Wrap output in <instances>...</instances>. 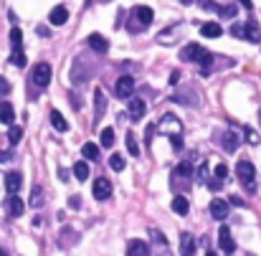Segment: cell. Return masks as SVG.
I'll return each mask as SVG.
<instances>
[{"label": "cell", "instance_id": "45", "mask_svg": "<svg viewBox=\"0 0 261 256\" xmlns=\"http://www.w3.org/2000/svg\"><path fill=\"white\" fill-rule=\"evenodd\" d=\"M178 79H180V74H178V71H172V77H170V84H178Z\"/></svg>", "mask_w": 261, "mask_h": 256}, {"label": "cell", "instance_id": "47", "mask_svg": "<svg viewBox=\"0 0 261 256\" xmlns=\"http://www.w3.org/2000/svg\"><path fill=\"white\" fill-rule=\"evenodd\" d=\"M0 256H10V254H8L5 249H0Z\"/></svg>", "mask_w": 261, "mask_h": 256}, {"label": "cell", "instance_id": "19", "mask_svg": "<svg viewBox=\"0 0 261 256\" xmlns=\"http://www.w3.org/2000/svg\"><path fill=\"white\" fill-rule=\"evenodd\" d=\"M172 210H175L178 216H188V210H190V203H188L185 195H175V198H172Z\"/></svg>", "mask_w": 261, "mask_h": 256}, {"label": "cell", "instance_id": "20", "mask_svg": "<svg viewBox=\"0 0 261 256\" xmlns=\"http://www.w3.org/2000/svg\"><path fill=\"white\" fill-rule=\"evenodd\" d=\"M135 16H137V21H140L142 26H150L152 18H155V13H152V8H147V5H137Z\"/></svg>", "mask_w": 261, "mask_h": 256}, {"label": "cell", "instance_id": "29", "mask_svg": "<svg viewBox=\"0 0 261 256\" xmlns=\"http://www.w3.org/2000/svg\"><path fill=\"white\" fill-rule=\"evenodd\" d=\"M109 168H112L114 173H122V170H124V157H122V155H112V157H109Z\"/></svg>", "mask_w": 261, "mask_h": 256}, {"label": "cell", "instance_id": "32", "mask_svg": "<svg viewBox=\"0 0 261 256\" xmlns=\"http://www.w3.org/2000/svg\"><path fill=\"white\" fill-rule=\"evenodd\" d=\"M101 145H104V147H112V145H114V129H112V127L101 129Z\"/></svg>", "mask_w": 261, "mask_h": 256}, {"label": "cell", "instance_id": "40", "mask_svg": "<svg viewBox=\"0 0 261 256\" xmlns=\"http://www.w3.org/2000/svg\"><path fill=\"white\" fill-rule=\"evenodd\" d=\"M208 188L215 193V190H221V180L218 178H213V180H208Z\"/></svg>", "mask_w": 261, "mask_h": 256}, {"label": "cell", "instance_id": "33", "mask_svg": "<svg viewBox=\"0 0 261 256\" xmlns=\"http://www.w3.org/2000/svg\"><path fill=\"white\" fill-rule=\"evenodd\" d=\"M218 13H221L223 18H236L238 8H236V5H223V8H218Z\"/></svg>", "mask_w": 261, "mask_h": 256}, {"label": "cell", "instance_id": "22", "mask_svg": "<svg viewBox=\"0 0 261 256\" xmlns=\"http://www.w3.org/2000/svg\"><path fill=\"white\" fill-rule=\"evenodd\" d=\"M190 175H193V162L190 160H185V162H180L178 168H175V173H172V178H185V180H190Z\"/></svg>", "mask_w": 261, "mask_h": 256}, {"label": "cell", "instance_id": "39", "mask_svg": "<svg viewBox=\"0 0 261 256\" xmlns=\"http://www.w3.org/2000/svg\"><path fill=\"white\" fill-rule=\"evenodd\" d=\"M246 140H249L251 145H256V142H259V134H256L254 129H249V127H246Z\"/></svg>", "mask_w": 261, "mask_h": 256}, {"label": "cell", "instance_id": "5", "mask_svg": "<svg viewBox=\"0 0 261 256\" xmlns=\"http://www.w3.org/2000/svg\"><path fill=\"white\" fill-rule=\"evenodd\" d=\"M135 94V79L132 77H119L114 84V97L117 99H129Z\"/></svg>", "mask_w": 261, "mask_h": 256}, {"label": "cell", "instance_id": "37", "mask_svg": "<svg viewBox=\"0 0 261 256\" xmlns=\"http://www.w3.org/2000/svg\"><path fill=\"white\" fill-rule=\"evenodd\" d=\"M198 178L203 180V183H208V180H211V170H208V165H200V173H198Z\"/></svg>", "mask_w": 261, "mask_h": 256}, {"label": "cell", "instance_id": "24", "mask_svg": "<svg viewBox=\"0 0 261 256\" xmlns=\"http://www.w3.org/2000/svg\"><path fill=\"white\" fill-rule=\"evenodd\" d=\"M238 147V137L234 129H226L223 132V150H228V153H234V150Z\"/></svg>", "mask_w": 261, "mask_h": 256}, {"label": "cell", "instance_id": "1", "mask_svg": "<svg viewBox=\"0 0 261 256\" xmlns=\"http://www.w3.org/2000/svg\"><path fill=\"white\" fill-rule=\"evenodd\" d=\"M51 77H53L51 64L41 61V64H36V66H33V84H36L38 89H46V86L51 84Z\"/></svg>", "mask_w": 261, "mask_h": 256}, {"label": "cell", "instance_id": "4", "mask_svg": "<svg viewBox=\"0 0 261 256\" xmlns=\"http://www.w3.org/2000/svg\"><path fill=\"white\" fill-rule=\"evenodd\" d=\"M236 178L241 180L243 185H251V183H254V178H256L254 162H251V160H238V165H236Z\"/></svg>", "mask_w": 261, "mask_h": 256}, {"label": "cell", "instance_id": "13", "mask_svg": "<svg viewBox=\"0 0 261 256\" xmlns=\"http://www.w3.org/2000/svg\"><path fill=\"white\" fill-rule=\"evenodd\" d=\"M21 183H23L21 173H8V175H5V190H8L10 195H16V193L21 190Z\"/></svg>", "mask_w": 261, "mask_h": 256}, {"label": "cell", "instance_id": "11", "mask_svg": "<svg viewBox=\"0 0 261 256\" xmlns=\"http://www.w3.org/2000/svg\"><path fill=\"white\" fill-rule=\"evenodd\" d=\"M211 216L215 218V221H223L226 216H228V201H221V198H215V201H211Z\"/></svg>", "mask_w": 261, "mask_h": 256}, {"label": "cell", "instance_id": "34", "mask_svg": "<svg viewBox=\"0 0 261 256\" xmlns=\"http://www.w3.org/2000/svg\"><path fill=\"white\" fill-rule=\"evenodd\" d=\"M10 89H13L10 81H8L5 77H0V97H8V94H10Z\"/></svg>", "mask_w": 261, "mask_h": 256}, {"label": "cell", "instance_id": "3", "mask_svg": "<svg viewBox=\"0 0 261 256\" xmlns=\"http://www.w3.org/2000/svg\"><path fill=\"white\" fill-rule=\"evenodd\" d=\"M157 129H160L163 134H170V137H178V134H183V125L180 119L175 114H165L160 119V125H157Z\"/></svg>", "mask_w": 261, "mask_h": 256}, {"label": "cell", "instance_id": "49", "mask_svg": "<svg viewBox=\"0 0 261 256\" xmlns=\"http://www.w3.org/2000/svg\"><path fill=\"white\" fill-rule=\"evenodd\" d=\"M206 256H218V254H215V251H206Z\"/></svg>", "mask_w": 261, "mask_h": 256}, {"label": "cell", "instance_id": "35", "mask_svg": "<svg viewBox=\"0 0 261 256\" xmlns=\"http://www.w3.org/2000/svg\"><path fill=\"white\" fill-rule=\"evenodd\" d=\"M170 142H172V150H175V153H183V134H178V137H170Z\"/></svg>", "mask_w": 261, "mask_h": 256}, {"label": "cell", "instance_id": "21", "mask_svg": "<svg viewBox=\"0 0 261 256\" xmlns=\"http://www.w3.org/2000/svg\"><path fill=\"white\" fill-rule=\"evenodd\" d=\"M23 208H25V203L18 198V195H13V198L8 201V213L13 216V218H18V216H23Z\"/></svg>", "mask_w": 261, "mask_h": 256}, {"label": "cell", "instance_id": "31", "mask_svg": "<svg viewBox=\"0 0 261 256\" xmlns=\"http://www.w3.org/2000/svg\"><path fill=\"white\" fill-rule=\"evenodd\" d=\"M21 137H23V127H10V129H8V140H10V145H18Z\"/></svg>", "mask_w": 261, "mask_h": 256}, {"label": "cell", "instance_id": "36", "mask_svg": "<svg viewBox=\"0 0 261 256\" xmlns=\"http://www.w3.org/2000/svg\"><path fill=\"white\" fill-rule=\"evenodd\" d=\"M215 178H218V180L228 178V168H226V165H215Z\"/></svg>", "mask_w": 261, "mask_h": 256}, {"label": "cell", "instance_id": "48", "mask_svg": "<svg viewBox=\"0 0 261 256\" xmlns=\"http://www.w3.org/2000/svg\"><path fill=\"white\" fill-rule=\"evenodd\" d=\"M180 3H183V5H190V3H193V0H180Z\"/></svg>", "mask_w": 261, "mask_h": 256}, {"label": "cell", "instance_id": "43", "mask_svg": "<svg viewBox=\"0 0 261 256\" xmlns=\"http://www.w3.org/2000/svg\"><path fill=\"white\" fill-rule=\"evenodd\" d=\"M79 203H81V198H79V195H74V198L69 201V205H71V208H79Z\"/></svg>", "mask_w": 261, "mask_h": 256}, {"label": "cell", "instance_id": "2", "mask_svg": "<svg viewBox=\"0 0 261 256\" xmlns=\"http://www.w3.org/2000/svg\"><path fill=\"white\" fill-rule=\"evenodd\" d=\"M180 58H183V61H208V58H211V53L206 51V49H203V46H198V43H188V46L180 51Z\"/></svg>", "mask_w": 261, "mask_h": 256}, {"label": "cell", "instance_id": "18", "mask_svg": "<svg viewBox=\"0 0 261 256\" xmlns=\"http://www.w3.org/2000/svg\"><path fill=\"white\" fill-rule=\"evenodd\" d=\"M200 36L218 38V36H223V28H221L218 23H203V26H200Z\"/></svg>", "mask_w": 261, "mask_h": 256}, {"label": "cell", "instance_id": "15", "mask_svg": "<svg viewBox=\"0 0 261 256\" xmlns=\"http://www.w3.org/2000/svg\"><path fill=\"white\" fill-rule=\"evenodd\" d=\"M243 38H249L251 43H259V41H261V28H259L254 21L243 23Z\"/></svg>", "mask_w": 261, "mask_h": 256}, {"label": "cell", "instance_id": "28", "mask_svg": "<svg viewBox=\"0 0 261 256\" xmlns=\"http://www.w3.org/2000/svg\"><path fill=\"white\" fill-rule=\"evenodd\" d=\"M74 175L81 180V183H84L86 178H89V165H86V160H81V162H76V165H74Z\"/></svg>", "mask_w": 261, "mask_h": 256}, {"label": "cell", "instance_id": "9", "mask_svg": "<svg viewBox=\"0 0 261 256\" xmlns=\"http://www.w3.org/2000/svg\"><path fill=\"white\" fill-rule=\"evenodd\" d=\"M86 43H89V49L96 51V53H107L109 51V41L101 36V33H92L89 38H86Z\"/></svg>", "mask_w": 261, "mask_h": 256}, {"label": "cell", "instance_id": "27", "mask_svg": "<svg viewBox=\"0 0 261 256\" xmlns=\"http://www.w3.org/2000/svg\"><path fill=\"white\" fill-rule=\"evenodd\" d=\"M10 43H13V51L16 49H23V33H21V28H10Z\"/></svg>", "mask_w": 261, "mask_h": 256}, {"label": "cell", "instance_id": "7", "mask_svg": "<svg viewBox=\"0 0 261 256\" xmlns=\"http://www.w3.org/2000/svg\"><path fill=\"white\" fill-rule=\"evenodd\" d=\"M218 246H221L223 254H234V251H236V241L231 238L228 226H221V231H218Z\"/></svg>", "mask_w": 261, "mask_h": 256}, {"label": "cell", "instance_id": "10", "mask_svg": "<svg viewBox=\"0 0 261 256\" xmlns=\"http://www.w3.org/2000/svg\"><path fill=\"white\" fill-rule=\"evenodd\" d=\"M127 256H150V244H144L140 238H132L127 244Z\"/></svg>", "mask_w": 261, "mask_h": 256}, {"label": "cell", "instance_id": "38", "mask_svg": "<svg viewBox=\"0 0 261 256\" xmlns=\"http://www.w3.org/2000/svg\"><path fill=\"white\" fill-rule=\"evenodd\" d=\"M41 203V185L33 188V195H31V205H38Z\"/></svg>", "mask_w": 261, "mask_h": 256}, {"label": "cell", "instance_id": "16", "mask_svg": "<svg viewBox=\"0 0 261 256\" xmlns=\"http://www.w3.org/2000/svg\"><path fill=\"white\" fill-rule=\"evenodd\" d=\"M13 119H16V109H13L10 102H0V122L3 125H13Z\"/></svg>", "mask_w": 261, "mask_h": 256}, {"label": "cell", "instance_id": "6", "mask_svg": "<svg viewBox=\"0 0 261 256\" xmlns=\"http://www.w3.org/2000/svg\"><path fill=\"white\" fill-rule=\"evenodd\" d=\"M92 193H94V198H96V201H107L109 195H112V183H109L107 178H96Z\"/></svg>", "mask_w": 261, "mask_h": 256}, {"label": "cell", "instance_id": "42", "mask_svg": "<svg viewBox=\"0 0 261 256\" xmlns=\"http://www.w3.org/2000/svg\"><path fill=\"white\" fill-rule=\"evenodd\" d=\"M228 203H234V205H243V198H238V195H231Z\"/></svg>", "mask_w": 261, "mask_h": 256}, {"label": "cell", "instance_id": "26", "mask_svg": "<svg viewBox=\"0 0 261 256\" xmlns=\"http://www.w3.org/2000/svg\"><path fill=\"white\" fill-rule=\"evenodd\" d=\"M127 153L132 155V157H140V145H137V140H135V134L132 132H127Z\"/></svg>", "mask_w": 261, "mask_h": 256}, {"label": "cell", "instance_id": "25", "mask_svg": "<svg viewBox=\"0 0 261 256\" xmlns=\"http://www.w3.org/2000/svg\"><path fill=\"white\" fill-rule=\"evenodd\" d=\"M81 155H84V160H96V157H99V147H96L94 142H86V145L81 147Z\"/></svg>", "mask_w": 261, "mask_h": 256}, {"label": "cell", "instance_id": "41", "mask_svg": "<svg viewBox=\"0 0 261 256\" xmlns=\"http://www.w3.org/2000/svg\"><path fill=\"white\" fill-rule=\"evenodd\" d=\"M231 33L238 36V38H243V23H236V26H234V31H231Z\"/></svg>", "mask_w": 261, "mask_h": 256}, {"label": "cell", "instance_id": "23", "mask_svg": "<svg viewBox=\"0 0 261 256\" xmlns=\"http://www.w3.org/2000/svg\"><path fill=\"white\" fill-rule=\"evenodd\" d=\"M51 125H53L56 132H66V129H69L66 119H64V114H61L59 109H51Z\"/></svg>", "mask_w": 261, "mask_h": 256}, {"label": "cell", "instance_id": "44", "mask_svg": "<svg viewBox=\"0 0 261 256\" xmlns=\"http://www.w3.org/2000/svg\"><path fill=\"white\" fill-rule=\"evenodd\" d=\"M238 3H241V8H246V10H251L254 5H251V0H238Z\"/></svg>", "mask_w": 261, "mask_h": 256}, {"label": "cell", "instance_id": "46", "mask_svg": "<svg viewBox=\"0 0 261 256\" xmlns=\"http://www.w3.org/2000/svg\"><path fill=\"white\" fill-rule=\"evenodd\" d=\"M5 160H10V153H0V162H5Z\"/></svg>", "mask_w": 261, "mask_h": 256}, {"label": "cell", "instance_id": "12", "mask_svg": "<svg viewBox=\"0 0 261 256\" xmlns=\"http://www.w3.org/2000/svg\"><path fill=\"white\" fill-rule=\"evenodd\" d=\"M48 21H51V26H66V21H69V10H66V5H56V8L51 10Z\"/></svg>", "mask_w": 261, "mask_h": 256}, {"label": "cell", "instance_id": "30", "mask_svg": "<svg viewBox=\"0 0 261 256\" xmlns=\"http://www.w3.org/2000/svg\"><path fill=\"white\" fill-rule=\"evenodd\" d=\"M10 64L13 66H25V53H23V49H16L10 53Z\"/></svg>", "mask_w": 261, "mask_h": 256}, {"label": "cell", "instance_id": "14", "mask_svg": "<svg viewBox=\"0 0 261 256\" xmlns=\"http://www.w3.org/2000/svg\"><path fill=\"white\" fill-rule=\"evenodd\" d=\"M180 254L183 256H193L195 254V238L190 233H180Z\"/></svg>", "mask_w": 261, "mask_h": 256}, {"label": "cell", "instance_id": "17", "mask_svg": "<svg viewBox=\"0 0 261 256\" xmlns=\"http://www.w3.org/2000/svg\"><path fill=\"white\" fill-rule=\"evenodd\" d=\"M127 109H129V117H132L135 122H137V119L144 117V102H142V99H129Z\"/></svg>", "mask_w": 261, "mask_h": 256}, {"label": "cell", "instance_id": "8", "mask_svg": "<svg viewBox=\"0 0 261 256\" xmlns=\"http://www.w3.org/2000/svg\"><path fill=\"white\" fill-rule=\"evenodd\" d=\"M104 109H107V97H104V92H101V86H96L94 89V125L101 119Z\"/></svg>", "mask_w": 261, "mask_h": 256}]
</instances>
